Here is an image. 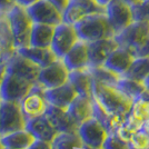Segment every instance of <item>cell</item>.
Returning a JSON list of instances; mask_svg holds the SVG:
<instances>
[{
    "instance_id": "5b68a950",
    "label": "cell",
    "mask_w": 149,
    "mask_h": 149,
    "mask_svg": "<svg viewBox=\"0 0 149 149\" xmlns=\"http://www.w3.org/2000/svg\"><path fill=\"white\" fill-rule=\"evenodd\" d=\"M74 27L79 39L86 42L115 37V32L105 13L89 16L80 22L76 24Z\"/></svg>"
},
{
    "instance_id": "603a6c76",
    "label": "cell",
    "mask_w": 149,
    "mask_h": 149,
    "mask_svg": "<svg viewBox=\"0 0 149 149\" xmlns=\"http://www.w3.org/2000/svg\"><path fill=\"white\" fill-rule=\"evenodd\" d=\"M93 76L87 68L69 71L68 81L80 96L93 98Z\"/></svg>"
},
{
    "instance_id": "30bf717a",
    "label": "cell",
    "mask_w": 149,
    "mask_h": 149,
    "mask_svg": "<svg viewBox=\"0 0 149 149\" xmlns=\"http://www.w3.org/2000/svg\"><path fill=\"white\" fill-rule=\"evenodd\" d=\"M26 9L33 24L56 27L62 22V11L48 0H39Z\"/></svg>"
},
{
    "instance_id": "f546056e",
    "label": "cell",
    "mask_w": 149,
    "mask_h": 149,
    "mask_svg": "<svg viewBox=\"0 0 149 149\" xmlns=\"http://www.w3.org/2000/svg\"><path fill=\"white\" fill-rule=\"evenodd\" d=\"M134 117L141 123H145L149 119V91L146 90L139 97L132 101L131 110L129 112Z\"/></svg>"
},
{
    "instance_id": "d6a6232c",
    "label": "cell",
    "mask_w": 149,
    "mask_h": 149,
    "mask_svg": "<svg viewBox=\"0 0 149 149\" xmlns=\"http://www.w3.org/2000/svg\"><path fill=\"white\" fill-rule=\"evenodd\" d=\"M134 21L149 22V0H145L139 6L132 8Z\"/></svg>"
},
{
    "instance_id": "836d02e7",
    "label": "cell",
    "mask_w": 149,
    "mask_h": 149,
    "mask_svg": "<svg viewBox=\"0 0 149 149\" xmlns=\"http://www.w3.org/2000/svg\"><path fill=\"white\" fill-rule=\"evenodd\" d=\"M102 149H129L128 143L119 139L116 135H108L105 143L102 145Z\"/></svg>"
},
{
    "instance_id": "d590c367",
    "label": "cell",
    "mask_w": 149,
    "mask_h": 149,
    "mask_svg": "<svg viewBox=\"0 0 149 149\" xmlns=\"http://www.w3.org/2000/svg\"><path fill=\"white\" fill-rule=\"evenodd\" d=\"M16 5V0H0V13H6Z\"/></svg>"
},
{
    "instance_id": "e575fe53",
    "label": "cell",
    "mask_w": 149,
    "mask_h": 149,
    "mask_svg": "<svg viewBox=\"0 0 149 149\" xmlns=\"http://www.w3.org/2000/svg\"><path fill=\"white\" fill-rule=\"evenodd\" d=\"M27 149H52L51 147V143H47V141H42V140H35L33 143L29 146Z\"/></svg>"
},
{
    "instance_id": "6da1fadb",
    "label": "cell",
    "mask_w": 149,
    "mask_h": 149,
    "mask_svg": "<svg viewBox=\"0 0 149 149\" xmlns=\"http://www.w3.org/2000/svg\"><path fill=\"white\" fill-rule=\"evenodd\" d=\"M40 69L16 50L6 62V72L0 86V99L20 101L25 98L38 82Z\"/></svg>"
},
{
    "instance_id": "f6af8a7d",
    "label": "cell",
    "mask_w": 149,
    "mask_h": 149,
    "mask_svg": "<svg viewBox=\"0 0 149 149\" xmlns=\"http://www.w3.org/2000/svg\"><path fill=\"white\" fill-rule=\"evenodd\" d=\"M0 149H6V146H5L3 143L1 141V137H0Z\"/></svg>"
},
{
    "instance_id": "f35d334b",
    "label": "cell",
    "mask_w": 149,
    "mask_h": 149,
    "mask_svg": "<svg viewBox=\"0 0 149 149\" xmlns=\"http://www.w3.org/2000/svg\"><path fill=\"white\" fill-rule=\"evenodd\" d=\"M126 3H128L131 8H134V7H137L139 6L140 3H143L145 0H124Z\"/></svg>"
},
{
    "instance_id": "7dc6e473",
    "label": "cell",
    "mask_w": 149,
    "mask_h": 149,
    "mask_svg": "<svg viewBox=\"0 0 149 149\" xmlns=\"http://www.w3.org/2000/svg\"><path fill=\"white\" fill-rule=\"evenodd\" d=\"M6 149H15V148H6Z\"/></svg>"
},
{
    "instance_id": "83f0119b",
    "label": "cell",
    "mask_w": 149,
    "mask_h": 149,
    "mask_svg": "<svg viewBox=\"0 0 149 149\" xmlns=\"http://www.w3.org/2000/svg\"><path fill=\"white\" fill-rule=\"evenodd\" d=\"M84 143L78 132H59L51 141L52 149L82 148Z\"/></svg>"
},
{
    "instance_id": "7bdbcfd3",
    "label": "cell",
    "mask_w": 149,
    "mask_h": 149,
    "mask_svg": "<svg viewBox=\"0 0 149 149\" xmlns=\"http://www.w3.org/2000/svg\"><path fill=\"white\" fill-rule=\"evenodd\" d=\"M97 3H99L100 6H102V7H106L110 1H112V0H95Z\"/></svg>"
},
{
    "instance_id": "74e56055",
    "label": "cell",
    "mask_w": 149,
    "mask_h": 149,
    "mask_svg": "<svg viewBox=\"0 0 149 149\" xmlns=\"http://www.w3.org/2000/svg\"><path fill=\"white\" fill-rule=\"evenodd\" d=\"M37 1H39V0H16V5L24 7V8H28L29 6L33 5Z\"/></svg>"
},
{
    "instance_id": "d6986e66",
    "label": "cell",
    "mask_w": 149,
    "mask_h": 149,
    "mask_svg": "<svg viewBox=\"0 0 149 149\" xmlns=\"http://www.w3.org/2000/svg\"><path fill=\"white\" fill-rule=\"evenodd\" d=\"M67 111L74 121L80 126L82 123L93 117V98L78 95L67 107Z\"/></svg>"
},
{
    "instance_id": "277c9868",
    "label": "cell",
    "mask_w": 149,
    "mask_h": 149,
    "mask_svg": "<svg viewBox=\"0 0 149 149\" xmlns=\"http://www.w3.org/2000/svg\"><path fill=\"white\" fill-rule=\"evenodd\" d=\"M6 16L13 33L16 50L30 46V35L33 21L31 20L27 9L15 5L7 11Z\"/></svg>"
},
{
    "instance_id": "2e32d148",
    "label": "cell",
    "mask_w": 149,
    "mask_h": 149,
    "mask_svg": "<svg viewBox=\"0 0 149 149\" xmlns=\"http://www.w3.org/2000/svg\"><path fill=\"white\" fill-rule=\"evenodd\" d=\"M26 130L29 131L37 140H42L47 143H51L59 134L45 115L28 119L26 124Z\"/></svg>"
},
{
    "instance_id": "484cf974",
    "label": "cell",
    "mask_w": 149,
    "mask_h": 149,
    "mask_svg": "<svg viewBox=\"0 0 149 149\" xmlns=\"http://www.w3.org/2000/svg\"><path fill=\"white\" fill-rule=\"evenodd\" d=\"M0 47L3 50L8 59L16 52L13 33L10 30L6 13H0Z\"/></svg>"
},
{
    "instance_id": "9c48e42d",
    "label": "cell",
    "mask_w": 149,
    "mask_h": 149,
    "mask_svg": "<svg viewBox=\"0 0 149 149\" xmlns=\"http://www.w3.org/2000/svg\"><path fill=\"white\" fill-rule=\"evenodd\" d=\"M80 39L74 25L61 22L55 27V32L50 48L59 59H62L69 50L74 47Z\"/></svg>"
},
{
    "instance_id": "44dd1931",
    "label": "cell",
    "mask_w": 149,
    "mask_h": 149,
    "mask_svg": "<svg viewBox=\"0 0 149 149\" xmlns=\"http://www.w3.org/2000/svg\"><path fill=\"white\" fill-rule=\"evenodd\" d=\"M17 52H19L20 55H22L26 58H28L32 62H35L40 68H45V67L49 66L50 63L56 61L57 59H59L50 47L28 46V47L17 49Z\"/></svg>"
},
{
    "instance_id": "f1b7e54d",
    "label": "cell",
    "mask_w": 149,
    "mask_h": 149,
    "mask_svg": "<svg viewBox=\"0 0 149 149\" xmlns=\"http://www.w3.org/2000/svg\"><path fill=\"white\" fill-rule=\"evenodd\" d=\"M116 87L124 93H126L128 97H130L132 100L136 99L137 97H139L141 93L147 90L143 81L134 80L125 77H120V79L116 84Z\"/></svg>"
},
{
    "instance_id": "60d3db41",
    "label": "cell",
    "mask_w": 149,
    "mask_h": 149,
    "mask_svg": "<svg viewBox=\"0 0 149 149\" xmlns=\"http://www.w3.org/2000/svg\"><path fill=\"white\" fill-rule=\"evenodd\" d=\"M5 72H6V62L5 63H0V86H1L2 80H3Z\"/></svg>"
},
{
    "instance_id": "3957f363",
    "label": "cell",
    "mask_w": 149,
    "mask_h": 149,
    "mask_svg": "<svg viewBox=\"0 0 149 149\" xmlns=\"http://www.w3.org/2000/svg\"><path fill=\"white\" fill-rule=\"evenodd\" d=\"M119 47L131 52L135 58L149 57V22L134 21L115 36Z\"/></svg>"
},
{
    "instance_id": "bcb514c9",
    "label": "cell",
    "mask_w": 149,
    "mask_h": 149,
    "mask_svg": "<svg viewBox=\"0 0 149 149\" xmlns=\"http://www.w3.org/2000/svg\"><path fill=\"white\" fill-rule=\"evenodd\" d=\"M82 149H102V148H91V147H88L86 145H84V146H82Z\"/></svg>"
},
{
    "instance_id": "e0dca14e",
    "label": "cell",
    "mask_w": 149,
    "mask_h": 149,
    "mask_svg": "<svg viewBox=\"0 0 149 149\" xmlns=\"http://www.w3.org/2000/svg\"><path fill=\"white\" fill-rule=\"evenodd\" d=\"M69 71L86 69L89 67L88 42L79 40L61 59Z\"/></svg>"
},
{
    "instance_id": "7c38bea8",
    "label": "cell",
    "mask_w": 149,
    "mask_h": 149,
    "mask_svg": "<svg viewBox=\"0 0 149 149\" xmlns=\"http://www.w3.org/2000/svg\"><path fill=\"white\" fill-rule=\"evenodd\" d=\"M69 79V70L61 59L50 63L49 66L40 69L38 82L46 89H51L66 84Z\"/></svg>"
},
{
    "instance_id": "ab89813d",
    "label": "cell",
    "mask_w": 149,
    "mask_h": 149,
    "mask_svg": "<svg viewBox=\"0 0 149 149\" xmlns=\"http://www.w3.org/2000/svg\"><path fill=\"white\" fill-rule=\"evenodd\" d=\"M140 131H143V134H146V135L149 137V119H147L143 124L141 128H140Z\"/></svg>"
},
{
    "instance_id": "ac0fdd59",
    "label": "cell",
    "mask_w": 149,
    "mask_h": 149,
    "mask_svg": "<svg viewBox=\"0 0 149 149\" xmlns=\"http://www.w3.org/2000/svg\"><path fill=\"white\" fill-rule=\"evenodd\" d=\"M77 96H78L77 90L69 81L59 87L45 90V98L47 102L49 105L57 106L60 108H67Z\"/></svg>"
},
{
    "instance_id": "ffe728a7",
    "label": "cell",
    "mask_w": 149,
    "mask_h": 149,
    "mask_svg": "<svg viewBox=\"0 0 149 149\" xmlns=\"http://www.w3.org/2000/svg\"><path fill=\"white\" fill-rule=\"evenodd\" d=\"M135 57L131 52L123 47H118L109 55L102 66L121 77L130 67Z\"/></svg>"
},
{
    "instance_id": "4316f807",
    "label": "cell",
    "mask_w": 149,
    "mask_h": 149,
    "mask_svg": "<svg viewBox=\"0 0 149 149\" xmlns=\"http://www.w3.org/2000/svg\"><path fill=\"white\" fill-rule=\"evenodd\" d=\"M149 76V57H137L121 77L143 81Z\"/></svg>"
},
{
    "instance_id": "b9f144b4",
    "label": "cell",
    "mask_w": 149,
    "mask_h": 149,
    "mask_svg": "<svg viewBox=\"0 0 149 149\" xmlns=\"http://www.w3.org/2000/svg\"><path fill=\"white\" fill-rule=\"evenodd\" d=\"M7 60H8V58L6 57V55L2 51V49L0 48V63H5V62H7Z\"/></svg>"
},
{
    "instance_id": "ba28073f",
    "label": "cell",
    "mask_w": 149,
    "mask_h": 149,
    "mask_svg": "<svg viewBox=\"0 0 149 149\" xmlns=\"http://www.w3.org/2000/svg\"><path fill=\"white\" fill-rule=\"evenodd\" d=\"M105 15L115 36L134 22L132 8L124 0H112L105 7Z\"/></svg>"
},
{
    "instance_id": "ee69618b",
    "label": "cell",
    "mask_w": 149,
    "mask_h": 149,
    "mask_svg": "<svg viewBox=\"0 0 149 149\" xmlns=\"http://www.w3.org/2000/svg\"><path fill=\"white\" fill-rule=\"evenodd\" d=\"M143 85L146 86V89L149 91V76H148V77H146V78L143 79Z\"/></svg>"
},
{
    "instance_id": "d4e9b609",
    "label": "cell",
    "mask_w": 149,
    "mask_h": 149,
    "mask_svg": "<svg viewBox=\"0 0 149 149\" xmlns=\"http://www.w3.org/2000/svg\"><path fill=\"white\" fill-rule=\"evenodd\" d=\"M35 140L36 138L26 129L15 131V132L1 137V141L6 146V148L27 149L33 143Z\"/></svg>"
},
{
    "instance_id": "7a4b0ae2",
    "label": "cell",
    "mask_w": 149,
    "mask_h": 149,
    "mask_svg": "<svg viewBox=\"0 0 149 149\" xmlns=\"http://www.w3.org/2000/svg\"><path fill=\"white\" fill-rule=\"evenodd\" d=\"M93 98L108 112L123 117H127L130 112L134 101L116 86L102 84L95 79L93 80Z\"/></svg>"
},
{
    "instance_id": "9a60e30c",
    "label": "cell",
    "mask_w": 149,
    "mask_h": 149,
    "mask_svg": "<svg viewBox=\"0 0 149 149\" xmlns=\"http://www.w3.org/2000/svg\"><path fill=\"white\" fill-rule=\"evenodd\" d=\"M119 46L115 37L96 40L88 42V54H89V67H100L102 66L109 55Z\"/></svg>"
},
{
    "instance_id": "8d00e7d4",
    "label": "cell",
    "mask_w": 149,
    "mask_h": 149,
    "mask_svg": "<svg viewBox=\"0 0 149 149\" xmlns=\"http://www.w3.org/2000/svg\"><path fill=\"white\" fill-rule=\"evenodd\" d=\"M48 1H50L51 3H54V5H55L58 9H60L61 11L65 10V8L67 7V5H68V2H69V0H48Z\"/></svg>"
},
{
    "instance_id": "52a82bcc",
    "label": "cell",
    "mask_w": 149,
    "mask_h": 149,
    "mask_svg": "<svg viewBox=\"0 0 149 149\" xmlns=\"http://www.w3.org/2000/svg\"><path fill=\"white\" fill-rule=\"evenodd\" d=\"M105 13V7L100 6L95 0H69L62 11V22L76 25L89 16Z\"/></svg>"
},
{
    "instance_id": "4dcf8cb0",
    "label": "cell",
    "mask_w": 149,
    "mask_h": 149,
    "mask_svg": "<svg viewBox=\"0 0 149 149\" xmlns=\"http://www.w3.org/2000/svg\"><path fill=\"white\" fill-rule=\"evenodd\" d=\"M89 72L91 74L93 78L95 80L100 81L102 84H107V85H112L116 86L117 81L120 79V76L115 72H112L111 70L105 68L104 66L100 67H88Z\"/></svg>"
},
{
    "instance_id": "8992f818",
    "label": "cell",
    "mask_w": 149,
    "mask_h": 149,
    "mask_svg": "<svg viewBox=\"0 0 149 149\" xmlns=\"http://www.w3.org/2000/svg\"><path fill=\"white\" fill-rule=\"evenodd\" d=\"M25 116L18 100L0 99V137L26 129Z\"/></svg>"
},
{
    "instance_id": "7402d4cb",
    "label": "cell",
    "mask_w": 149,
    "mask_h": 149,
    "mask_svg": "<svg viewBox=\"0 0 149 149\" xmlns=\"http://www.w3.org/2000/svg\"><path fill=\"white\" fill-rule=\"evenodd\" d=\"M93 118L97 119L102 127L105 128L108 135H115L116 131L121 125L124 124L126 117L119 116V115H113L108 112L106 109H104L101 105L96 99L93 98Z\"/></svg>"
},
{
    "instance_id": "4fadbf2b",
    "label": "cell",
    "mask_w": 149,
    "mask_h": 149,
    "mask_svg": "<svg viewBox=\"0 0 149 149\" xmlns=\"http://www.w3.org/2000/svg\"><path fill=\"white\" fill-rule=\"evenodd\" d=\"M78 135L80 136L84 145L91 148H101L108 137V132L102 125L93 117L79 126Z\"/></svg>"
},
{
    "instance_id": "8fae6325",
    "label": "cell",
    "mask_w": 149,
    "mask_h": 149,
    "mask_svg": "<svg viewBox=\"0 0 149 149\" xmlns=\"http://www.w3.org/2000/svg\"><path fill=\"white\" fill-rule=\"evenodd\" d=\"M45 90L46 88L37 82L31 88V90L25 98L20 100L21 110L26 120L41 116L45 113L48 106V102L45 98Z\"/></svg>"
},
{
    "instance_id": "1f68e13d",
    "label": "cell",
    "mask_w": 149,
    "mask_h": 149,
    "mask_svg": "<svg viewBox=\"0 0 149 149\" xmlns=\"http://www.w3.org/2000/svg\"><path fill=\"white\" fill-rule=\"evenodd\" d=\"M129 149H149V137L143 131H137L131 135L128 141Z\"/></svg>"
},
{
    "instance_id": "5bb4252c",
    "label": "cell",
    "mask_w": 149,
    "mask_h": 149,
    "mask_svg": "<svg viewBox=\"0 0 149 149\" xmlns=\"http://www.w3.org/2000/svg\"><path fill=\"white\" fill-rule=\"evenodd\" d=\"M44 115L58 132H78L79 125L69 115L67 108H60L48 104Z\"/></svg>"
},
{
    "instance_id": "cb8c5ba5",
    "label": "cell",
    "mask_w": 149,
    "mask_h": 149,
    "mask_svg": "<svg viewBox=\"0 0 149 149\" xmlns=\"http://www.w3.org/2000/svg\"><path fill=\"white\" fill-rule=\"evenodd\" d=\"M55 32V27L42 24H33L30 35V46L50 47Z\"/></svg>"
}]
</instances>
